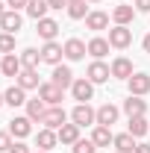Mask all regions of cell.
Masks as SVG:
<instances>
[{"label": "cell", "instance_id": "cell-42", "mask_svg": "<svg viewBox=\"0 0 150 153\" xmlns=\"http://www.w3.org/2000/svg\"><path fill=\"white\" fill-rule=\"evenodd\" d=\"M3 103H6V100H3V94H0V106H3Z\"/></svg>", "mask_w": 150, "mask_h": 153}, {"label": "cell", "instance_id": "cell-33", "mask_svg": "<svg viewBox=\"0 0 150 153\" xmlns=\"http://www.w3.org/2000/svg\"><path fill=\"white\" fill-rule=\"evenodd\" d=\"M74 153H97V144H94L91 138H79L74 144Z\"/></svg>", "mask_w": 150, "mask_h": 153}, {"label": "cell", "instance_id": "cell-30", "mask_svg": "<svg viewBox=\"0 0 150 153\" xmlns=\"http://www.w3.org/2000/svg\"><path fill=\"white\" fill-rule=\"evenodd\" d=\"M21 65H24V68H38V65H41V50L27 47V50L21 53Z\"/></svg>", "mask_w": 150, "mask_h": 153}, {"label": "cell", "instance_id": "cell-14", "mask_svg": "<svg viewBox=\"0 0 150 153\" xmlns=\"http://www.w3.org/2000/svg\"><path fill=\"white\" fill-rule=\"evenodd\" d=\"M109 68H112V76H115V79H130V76L135 74V71H132V62L127 56H118Z\"/></svg>", "mask_w": 150, "mask_h": 153}, {"label": "cell", "instance_id": "cell-44", "mask_svg": "<svg viewBox=\"0 0 150 153\" xmlns=\"http://www.w3.org/2000/svg\"><path fill=\"white\" fill-rule=\"evenodd\" d=\"M0 65H3V53H0Z\"/></svg>", "mask_w": 150, "mask_h": 153}, {"label": "cell", "instance_id": "cell-35", "mask_svg": "<svg viewBox=\"0 0 150 153\" xmlns=\"http://www.w3.org/2000/svg\"><path fill=\"white\" fill-rule=\"evenodd\" d=\"M9 153H33V150H30V147H27V144H24V141L18 138V141H12V147H9Z\"/></svg>", "mask_w": 150, "mask_h": 153}, {"label": "cell", "instance_id": "cell-38", "mask_svg": "<svg viewBox=\"0 0 150 153\" xmlns=\"http://www.w3.org/2000/svg\"><path fill=\"white\" fill-rule=\"evenodd\" d=\"M47 6L50 9H62V6H68V0H47Z\"/></svg>", "mask_w": 150, "mask_h": 153}, {"label": "cell", "instance_id": "cell-39", "mask_svg": "<svg viewBox=\"0 0 150 153\" xmlns=\"http://www.w3.org/2000/svg\"><path fill=\"white\" fill-rule=\"evenodd\" d=\"M135 153H150V144H135Z\"/></svg>", "mask_w": 150, "mask_h": 153}, {"label": "cell", "instance_id": "cell-12", "mask_svg": "<svg viewBox=\"0 0 150 153\" xmlns=\"http://www.w3.org/2000/svg\"><path fill=\"white\" fill-rule=\"evenodd\" d=\"M50 82L59 85L62 91H65V88H71V85H74V74H71V68H68V65H56V68H53V74H50Z\"/></svg>", "mask_w": 150, "mask_h": 153}, {"label": "cell", "instance_id": "cell-26", "mask_svg": "<svg viewBox=\"0 0 150 153\" xmlns=\"http://www.w3.org/2000/svg\"><path fill=\"white\" fill-rule=\"evenodd\" d=\"M109 47H112V44H109V38H91V41H88V56H94V59H103L106 56V53H109Z\"/></svg>", "mask_w": 150, "mask_h": 153}, {"label": "cell", "instance_id": "cell-15", "mask_svg": "<svg viewBox=\"0 0 150 153\" xmlns=\"http://www.w3.org/2000/svg\"><path fill=\"white\" fill-rule=\"evenodd\" d=\"M59 144V135H56V130H38V135H36V147L38 150H53Z\"/></svg>", "mask_w": 150, "mask_h": 153}, {"label": "cell", "instance_id": "cell-18", "mask_svg": "<svg viewBox=\"0 0 150 153\" xmlns=\"http://www.w3.org/2000/svg\"><path fill=\"white\" fill-rule=\"evenodd\" d=\"M15 82H18L24 91H30V88H38V85H41V82H38V71H36V68H24V71L15 76Z\"/></svg>", "mask_w": 150, "mask_h": 153}, {"label": "cell", "instance_id": "cell-19", "mask_svg": "<svg viewBox=\"0 0 150 153\" xmlns=\"http://www.w3.org/2000/svg\"><path fill=\"white\" fill-rule=\"evenodd\" d=\"M79 130H82V127H76L74 121H71V124H62L56 130V135H59L62 144H76V141H79Z\"/></svg>", "mask_w": 150, "mask_h": 153}, {"label": "cell", "instance_id": "cell-24", "mask_svg": "<svg viewBox=\"0 0 150 153\" xmlns=\"http://www.w3.org/2000/svg\"><path fill=\"white\" fill-rule=\"evenodd\" d=\"M127 133H130V135H135V138L147 135V133H150L147 118H144V115H135V118H130V124H127Z\"/></svg>", "mask_w": 150, "mask_h": 153}, {"label": "cell", "instance_id": "cell-45", "mask_svg": "<svg viewBox=\"0 0 150 153\" xmlns=\"http://www.w3.org/2000/svg\"><path fill=\"white\" fill-rule=\"evenodd\" d=\"M88 3H100V0H88Z\"/></svg>", "mask_w": 150, "mask_h": 153}, {"label": "cell", "instance_id": "cell-29", "mask_svg": "<svg viewBox=\"0 0 150 153\" xmlns=\"http://www.w3.org/2000/svg\"><path fill=\"white\" fill-rule=\"evenodd\" d=\"M47 9H50V6H47V0H30V3H27V15H30L33 21L47 18Z\"/></svg>", "mask_w": 150, "mask_h": 153}, {"label": "cell", "instance_id": "cell-25", "mask_svg": "<svg viewBox=\"0 0 150 153\" xmlns=\"http://www.w3.org/2000/svg\"><path fill=\"white\" fill-rule=\"evenodd\" d=\"M115 150L118 153H135V144H138V141H135V135H130V133H121V135H115Z\"/></svg>", "mask_w": 150, "mask_h": 153}, {"label": "cell", "instance_id": "cell-41", "mask_svg": "<svg viewBox=\"0 0 150 153\" xmlns=\"http://www.w3.org/2000/svg\"><path fill=\"white\" fill-rule=\"evenodd\" d=\"M3 12H6V6H3V0H0V15H3Z\"/></svg>", "mask_w": 150, "mask_h": 153}, {"label": "cell", "instance_id": "cell-20", "mask_svg": "<svg viewBox=\"0 0 150 153\" xmlns=\"http://www.w3.org/2000/svg\"><path fill=\"white\" fill-rule=\"evenodd\" d=\"M21 71H24L21 56H15V53H6V56H3V65H0V74H3V76H18Z\"/></svg>", "mask_w": 150, "mask_h": 153}, {"label": "cell", "instance_id": "cell-46", "mask_svg": "<svg viewBox=\"0 0 150 153\" xmlns=\"http://www.w3.org/2000/svg\"><path fill=\"white\" fill-rule=\"evenodd\" d=\"M68 3H74V0H68Z\"/></svg>", "mask_w": 150, "mask_h": 153}, {"label": "cell", "instance_id": "cell-47", "mask_svg": "<svg viewBox=\"0 0 150 153\" xmlns=\"http://www.w3.org/2000/svg\"><path fill=\"white\" fill-rule=\"evenodd\" d=\"M115 153H118V150H115Z\"/></svg>", "mask_w": 150, "mask_h": 153}, {"label": "cell", "instance_id": "cell-37", "mask_svg": "<svg viewBox=\"0 0 150 153\" xmlns=\"http://www.w3.org/2000/svg\"><path fill=\"white\" fill-rule=\"evenodd\" d=\"M135 12H150V0H135Z\"/></svg>", "mask_w": 150, "mask_h": 153}, {"label": "cell", "instance_id": "cell-31", "mask_svg": "<svg viewBox=\"0 0 150 153\" xmlns=\"http://www.w3.org/2000/svg\"><path fill=\"white\" fill-rule=\"evenodd\" d=\"M88 0H74V3H68V15L74 21H82V18H88V6H85Z\"/></svg>", "mask_w": 150, "mask_h": 153}, {"label": "cell", "instance_id": "cell-32", "mask_svg": "<svg viewBox=\"0 0 150 153\" xmlns=\"http://www.w3.org/2000/svg\"><path fill=\"white\" fill-rule=\"evenodd\" d=\"M0 53H15V36L12 33H0Z\"/></svg>", "mask_w": 150, "mask_h": 153}, {"label": "cell", "instance_id": "cell-16", "mask_svg": "<svg viewBox=\"0 0 150 153\" xmlns=\"http://www.w3.org/2000/svg\"><path fill=\"white\" fill-rule=\"evenodd\" d=\"M118 115H121V109H118V106L103 103V106L97 109V124H100V127H112L115 121H118Z\"/></svg>", "mask_w": 150, "mask_h": 153}, {"label": "cell", "instance_id": "cell-23", "mask_svg": "<svg viewBox=\"0 0 150 153\" xmlns=\"http://www.w3.org/2000/svg\"><path fill=\"white\" fill-rule=\"evenodd\" d=\"M91 141L97 144V147H109V144L115 141V135H112V127H100V124H94Z\"/></svg>", "mask_w": 150, "mask_h": 153}, {"label": "cell", "instance_id": "cell-40", "mask_svg": "<svg viewBox=\"0 0 150 153\" xmlns=\"http://www.w3.org/2000/svg\"><path fill=\"white\" fill-rule=\"evenodd\" d=\"M141 47H144V53H150V33L144 36V41H141Z\"/></svg>", "mask_w": 150, "mask_h": 153}, {"label": "cell", "instance_id": "cell-36", "mask_svg": "<svg viewBox=\"0 0 150 153\" xmlns=\"http://www.w3.org/2000/svg\"><path fill=\"white\" fill-rule=\"evenodd\" d=\"M27 3H30V0H6L9 9H27Z\"/></svg>", "mask_w": 150, "mask_h": 153}, {"label": "cell", "instance_id": "cell-13", "mask_svg": "<svg viewBox=\"0 0 150 153\" xmlns=\"http://www.w3.org/2000/svg\"><path fill=\"white\" fill-rule=\"evenodd\" d=\"M36 33H38V38H44V41H56L59 24L53 18H41V21H36Z\"/></svg>", "mask_w": 150, "mask_h": 153}, {"label": "cell", "instance_id": "cell-17", "mask_svg": "<svg viewBox=\"0 0 150 153\" xmlns=\"http://www.w3.org/2000/svg\"><path fill=\"white\" fill-rule=\"evenodd\" d=\"M3 100H6V106H12V109H15V106H24V103H27V91L15 82V85H9V88L3 91Z\"/></svg>", "mask_w": 150, "mask_h": 153}, {"label": "cell", "instance_id": "cell-11", "mask_svg": "<svg viewBox=\"0 0 150 153\" xmlns=\"http://www.w3.org/2000/svg\"><path fill=\"white\" fill-rule=\"evenodd\" d=\"M9 133H12V138H27V135L33 133V121H30L27 115L12 118V121H9Z\"/></svg>", "mask_w": 150, "mask_h": 153}, {"label": "cell", "instance_id": "cell-6", "mask_svg": "<svg viewBox=\"0 0 150 153\" xmlns=\"http://www.w3.org/2000/svg\"><path fill=\"white\" fill-rule=\"evenodd\" d=\"M62 56H65V47L56 44V41H44V47H41V62H47V65H62Z\"/></svg>", "mask_w": 150, "mask_h": 153}, {"label": "cell", "instance_id": "cell-9", "mask_svg": "<svg viewBox=\"0 0 150 153\" xmlns=\"http://www.w3.org/2000/svg\"><path fill=\"white\" fill-rule=\"evenodd\" d=\"M127 88H130V94H135V97H144L150 91V74H132L130 79H127Z\"/></svg>", "mask_w": 150, "mask_h": 153}, {"label": "cell", "instance_id": "cell-28", "mask_svg": "<svg viewBox=\"0 0 150 153\" xmlns=\"http://www.w3.org/2000/svg\"><path fill=\"white\" fill-rule=\"evenodd\" d=\"M44 112H47V103H44L41 97L27 100V118H30V121H41V118H44Z\"/></svg>", "mask_w": 150, "mask_h": 153}, {"label": "cell", "instance_id": "cell-5", "mask_svg": "<svg viewBox=\"0 0 150 153\" xmlns=\"http://www.w3.org/2000/svg\"><path fill=\"white\" fill-rule=\"evenodd\" d=\"M21 24H24V18H21L18 9H6V12L0 15V30H3V33H12V36H18Z\"/></svg>", "mask_w": 150, "mask_h": 153}, {"label": "cell", "instance_id": "cell-27", "mask_svg": "<svg viewBox=\"0 0 150 153\" xmlns=\"http://www.w3.org/2000/svg\"><path fill=\"white\" fill-rule=\"evenodd\" d=\"M85 27L94 30V33H100V30H106V27H109V15H106V12H88Z\"/></svg>", "mask_w": 150, "mask_h": 153}, {"label": "cell", "instance_id": "cell-3", "mask_svg": "<svg viewBox=\"0 0 150 153\" xmlns=\"http://www.w3.org/2000/svg\"><path fill=\"white\" fill-rule=\"evenodd\" d=\"M109 76H112V68H109V65H103L100 59H94L91 65H88V71H85V79H91L94 85L109 82Z\"/></svg>", "mask_w": 150, "mask_h": 153}, {"label": "cell", "instance_id": "cell-43", "mask_svg": "<svg viewBox=\"0 0 150 153\" xmlns=\"http://www.w3.org/2000/svg\"><path fill=\"white\" fill-rule=\"evenodd\" d=\"M36 153H50V150H36Z\"/></svg>", "mask_w": 150, "mask_h": 153}, {"label": "cell", "instance_id": "cell-10", "mask_svg": "<svg viewBox=\"0 0 150 153\" xmlns=\"http://www.w3.org/2000/svg\"><path fill=\"white\" fill-rule=\"evenodd\" d=\"M71 94H74V100H79V103H88L94 97V82L91 79H74Z\"/></svg>", "mask_w": 150, "mask_h": 153}, {"label": "cell", "instance_id": "cell-8", "mask_svg": "<svg viewBox=\"0 0 150 153\" xmlns=\"http://www.w3.org/2000/svg\"><path fill=\"white\" fill-rule=\"evenodd\" d=\"M62 94H65V91H62L59 85H53V82H41V85H38V97H41L47 106H62Z\"/></svg>", "mask_w": 150, "mask_h": 153}, {"label": "cell", "instance_id": "cell-22", "mask_svg": "<svg viewBox=\"0 0 150 153\" xmlns=\"http://www.w3.org/2000/svg\"><path fill=\"white\" fill-rule=\"evenodd\" d=\"M144 112H147V103H144L141 97L130 94L124 100V115H127V118H135V115H144Z\"/></svg>", "mask_w": 150, "mask_h": 153}, {"label": "cell", "instance_id": "cell-21", "mask_svg": "<svg viewBox=\"0 0 150 153\" xmlns=\"http://www.w3.org/2000/svg\"><path fill=\"white\" fill-rule=\"evenodd\" d=\"M135 18V6H127V3H118L112 9V21L115 24H121V27H127L130 21Z\"/></svg>", "mask_w": 150, "mask_h": 153}, {"label": "cell", "instance_id": "cell-1", "mask_svg": "<svg viewBox=\"0 0 150 153\" xmlns=\"http://www.w3.org/2000/svg\"><path fill=\"white\" fill-rule=\"evenodd\" d=\"M71 121L76 127H91V124H97V109H91L88 103H76L71 112Z\"/></svg>", "mask_w": 150, "mask_h": 153}, {"label": "cell", "instance_id": "cell-4", "mask_svg": "<svg viewBox=\"0 0 150 153\" xmlns=\"http://www.w3.org/2000/svg\"><path fill=\"white\" fill-rule=\"evenodd\" d=\"M41 124L47 127V130H59L62 124H68V112L62 109V106H47V112L41 118Z\"/></svg>", "mask_w": 150, "mask_h": 153}, {"label": "cell", "instance_id": "cell-2", "mask_svg": "<svg viewBox=\"0 0 150 153\" xmlns=\"http://www.w3.org/2000/svg\"><path fill=\"white\" fill-rule=\"evenodd\" d=\"M109 44H112L115 50H124V47H130V44H132V30H130V27H121V24H115L112 30H109Z\"/></svg>", "mask_w": 150, "mask_h": 153}, {"label": "cell", "instance_id": "cell-34", "mask_svg": "<svg viewBox=\"0 0 150 153\" xmlns=\"http://www.w3.org/2000/svg\"><path fill=\"white\" fill-rule=\"evenodd\" d=\"M9 147H12V133L6 130V133H0V153H9Z\"/></svg>", "mask_w": 150, "mask_h": 153}, {"label": "cell", "instance_id": "cell-7", "mask_svg": "<svg viewBox=\"0 0 150 153\" xmlns=\"http://www.w3.org/2000/svg\"><path fill=\"white\" fill-rule=\"evenodd\" d=\"M62 47H65V59L68 62H79V59H85V53H88V44L79 41V38H68Z\"/></svg>", "mask_w": 150, "mask_h": 153}]
</instances>
